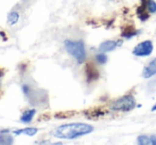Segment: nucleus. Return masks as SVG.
<instances>
[{
	"mask_svg": "<svg viewBox=\"0 0 156 145\" xmlns=\"http://www.w3.org/2000/svg\"><path fill=\"white\" fill-rule=\"evenodd\" d=\"M138 34H139V31H138V30L134 29L133 27H131V28L129 27V28H125L123 31H122L121 36L124 37V39H132V37L138 35Z\"/></svg>",
	"mask_w": 156,
	"mask_h": 145,
	"instance_id": "11",
	"label": "nucleus"
},
{
	"mask_svg": "<svg viewBox=\"0 0 156 145\" xmlns=\"http://www.w3.org/2000/svg\"><path fill=\"white\" fill-rule=\"evenodd\" d=\"M153 43L149 39L137 44L133 49V54L136 57H149L153 52Z\"/></svg>",
	"mask_w": 156,
	"mask_h": 145,
	"instance_id": "4",
	"label": "nucleus"
},
{
	"mask_svg": "<svg viewBox=\"0 0 156 145\" xmlns=\"http://www.w3.org/2000/svg\"><path fill=\"white\" fill-rule=\"evenodd\" d=\"M94 131V126L85 123H69L58 126L53 131V136L58 139L76 140Z\"/></svg>",
	"mask_w": 156,
	"mask_h": 145,
	"instance_id": "1",
	"label": "nucleus"
},
{
	"mask_svg": "<svg viewBox=\"0 0 156 145\" xmlns=\"http://www.w3.org/2000/svg\"><path fill=\"white\" fill-rule=\"evenodd\" d=\"M21 89H23V92L26 96H29V94L31 93V89H30V87L28 84H23L21 87Z\"/></svg>",
	"mask_w": 156,
	"mask_h": 145,
	"instance_id": "16",
	"label": "nucleus"
},
{
	"mask_svg": "<svg viewBox=\"0 0 156 145\" xmlns=\"http://www.w3.org/2000/svg\"><path fill=\"white\" fill-rule=\"evenodd\" d=\"M147 10L150 13H156V2L154 0H148L147 1Z\"/></svg>",
	"mask_w": 156,
	"mask_h": 145,
	"instance_id": "15",
	"label": "nucleus"
},
{
	"mask_svg": "<svg viewBox=\"0 0 156 145\" xmlns=\"http://www.w3.org/2000/svg\"><path fill=\"white\" fill-rule=\"evenodd\" d=\"M122 44L121 39H118V41H105L103 43L100 44L99 46V50L101 52H109L113 51L114 49H116L117 47H119Z\"/></svg>",
	"mask_w": 156,
	"mask_h": 145,
	"instance_id": "5",
	"label": "nucleus"
},
{
	"mask_svg": "<svg viewBox=\"0 0 156 145\" xmlns=\"http://www.w3.org/2000/svg\"><path fill=\"white\" fill-rule=\"evenodd\" d=\"M136 107L135 98L132 95H124L116 99L109 106L113 111L116 112H129Z\"/></svg>",
	"mask_w": 156,
	"mask_h": 145,
	"instance_id": "3",
	"label": "nucleus"
},
{
	"mask_svg": "<svg viewBox=\"0 0 156 145\" xmlns=\"http://www.w3.org/2000/svg\"><path fill=\"white\" fill-rule=\"evenodd\" d=\"M2 75H3V74H2V72L0 71V85H1V78H2Z\"/></svg>",
	"mask_w": 156,
	"mask_h": 145,
	"instance_id": "20",
	"label": "nucleus"
},
{
	"mask_svg": "<svg viewBox=\"0 0 156 145\" xmlns=\"http://www.w3.org/2000/svg\"><path fill=\"white\" fill-rule=\"evenodd\" d=\"M19 20V13L16 11H12L8 15V24L10 26H14Z\"/></svg>",
	"mask_w": 156,
	"mask_h": 145,
	"instance_id": "12",
	"label": "nucleus"
},
{
	"mask_svg": "<svg viewBox=\"0 0 156 145\" xmlns=\"http://www.w3.org/2000/svg\"><path fill=\"white\" fill-rule=\"evenodd\" d=\"M156 75V58L148 63L142 69V77L146 79L151 78Z\"/></svg>",
	"mask_w": 156,
	"mask_h": 145,
	"instance_id": "6",
	"label": "nucleus"
},
{
	"mask_svg": "<svg viewBox=\"0 0 156 145\" xmlns=\"http://www.w3.org/2000/svg\"><path fill=\"white\" fill-rule=\"evenodd\" d=\"M35 113H36V110L35 109H30V110L25 111L20 116V122L23 123V124H29L30 122H32Z\"/></svg>",
	"mask_w": 156,
	"mask_h": 145,
	"instance_id": "10",
	"label": "nucleus"
},
{
	"mask_svg": "<svg viewBox=\"0 0 156 145\" xmlns=\"http://www.w3.org/2000/svg\"><path fill=\"white\" fill-rule=\"evenodd\" d=\"M150 141H151V145H156V135L150 136Z\"/></svg>",
	"mask_w": 156,
	"mask_h": 145,
	"instance_id": "17",
	"label": "nucleus"
},
{
	"mask_svg": "<svg viewBox=\"0 0 156 145\" xmlns=\"http://www.w3.org/2000/svg\"><path fill=\"white\" fill-rule=\"evenodd\" d=\"M0 35H1L2 37H3V39H4V41H5V39H6V36H5V34H4L3 32H0Z\"/></svg>",
	"mask_w": 156,
	"mask_h": 145,
	"instance_id": "18",
	"label": "nucleus"
},
{
	"mask_svg": "<svg viewBox=\"0 0 156 145\" xmlns=\"http://www.w3.org/2000/svg\"><path fill=\"white\" fill-rule=\"evenodd\" d=\"M137 144L139 145H151L150 141V136L141 135L137 138Z\"/></svg>",
	"mask_w": 156,
	"mask_h": 145,
	"instance_id": "13",
	"label": "nucleus"
},
{
	"mask_svg": "<svg viewBox=\"0 0 156 145\" xmlns=\"http://www.w3.org/2000/svg\"><path fill=\"white\" fill-rule=\"evenodd\" d=\"M86 78L88 82L94 81L99 78V72L97 71V69H94L93 65L88 64L86 66Z\"/></svg>",
	"mask_w": 156,
	"mask_h": 145,
	"instance_id": "9",
	"label": "nucleus"
},
{
	"mask_svg": "<svg viewBox=\"0 0 156 145\" xmlns=\"http://www.w3.org/2000/svg\"><path fill=\"white\" fill-rule=\"evenodd\" d=\"M96 61L99 64H105L107 62V56L105 54V52H100V54H96Z\"/></svg>",
	"mask_w": 156,
	"mask_h": 145,
	"instance_id": "14",
	"label": "nucleus"
},
{
	"mask_svg": "<svg viewBox=\"0 0 156 145\" xmlns=\"http://www.w3.org/2000/svg\"><path fill=\"white\" fill-rule=\"evenodd\" d=\"M14 143V138L10 133V130H1L0 131V144L1 145H10Z\"/></svg>",
	"mask_w": 156,
	"mask_h": 145,
	"instance_id": "7",
	"label": "nucleus"
},
{
	"mask_svg": "<svg viewBox=\"0 0 156 145\" xmlns=\"http://www.w3.org/2000/svg\"><path fill=\"white\" fill-rule=\"evenodd\" d=\"M151 111L152 112H154V111H156V104L154 105V106L152 107V109H151Z\"/></svg>",
	"mask_w": 156,
	"mask_h": 145,
	"instance_id": "19",
	"label": "nucleus"
},
{
	"mask_svg": "<svg viewBox=\"0 0 156 145\" xmlns=\"http://www.w3.org/2000/svg\"><path fill=\"white\" fill-rule=\"evenodd\" d=\"M38 132V129L36 127H26V128L23 129H17V130L13 131V135L15 136H19V135H26L29 136V137H33L36 133Z\"/></svg>",
	"mask_w": 156,
	"mask_h": 145,
	"instance_id": "8",
	"label": "nucleus"
},
{
	"mask_svg": "<svg viewBox=\"0 0 156 145\" xmlns=\"http://www.w3.org/2000/svg\"><path fill=\"white\" fill-rule=\"evenodd\" d=\"M65 49L72 58H74L78 63H83L86 60V49L85 45L82 41H71V39H66L64 42Z\"/></svg>",
	"mask_w": 156,
	"mask_h": 145,
	"instance_id": "2",
	"label": "nucleus"
}]
</instances>
